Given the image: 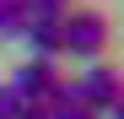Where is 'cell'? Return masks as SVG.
Returning <instances> with one entry per match:
<instances>
[{"label":"cell","instance_id":"11","mask_svg":"<svg viewBox=\"0 0 124 119\" xmlns=\"http://www.w3.org/2000/svg\"><path fill=\"white\" fill-rule=\"evenodd\" d=\"M102 119H124V97H119V103H113L108 114H102Z\"/></svg>","mask_w":124,"mask_h":119},{"label":"cell","instance_id":"3","mask_svg":"<svg viewBox=\"0 0 124 119\" xmlns=\"http://www.w3.org/2000/svg\"><path fill=\"white\" fill-rule=\"evenodd\" d=\"M54 76H59L54 60H27V65H16V70H11V81H6V87L22 97V103H43L49 87H54Z\"/></svg>","mask_w":124,"mask_h":119},{"label":"cell","instance_id":"2","mask_svg":"<svg viewBox=\"0 0 124 119\" xmlns=\"http://www.w3.org/2000/svg\"><path fill=\"white\" fill-rule=\"evenodd\" d=\"M76 87H81V103H86L92 114H108L119 97H124V70L108 65V60H92L86 76H76Z\"/></svg>","mask_w":124,"mask_h":119},{"label":"cell","instance_id":"6","mask_svg":"<svg viewBox=\"0 0 124 119\" xmlns=\"http://www.w3.org/2000/svg\"><path fill=\"white\" fill-rule=\"evenodd\" d=\"M70 103H81L76 76H54V87H49V97H43V108H70Z\"/></svg>","mask_w":124,"mask_h":119},{"label":"cell","instance_id":"9","mask_svg":"<svg viewBox=\"0 0 124 119\" xmlns=\"http://www.w3.org/2000/svg\"><path fill=\"white\" fill-rule=\"evenodd\" d=\"M11 119H49V108H43V103H16Z\"/></svg>","mask_w":124,"mask_h":119},{"label":"cell","instance_id":"7","mask_svg":"<svg viewBox=\"0 0 124 119\" xmlns=\"http://www.w3.org/2000/svg\"><path fill=\"white\" fill-rule=\"evenodd\" d=\"M27 6H32V16H65L70 0H27Z\"/></svg>","mask_w":124,"mask_h":119},{"label":"cell","instance_id":"8","mask_svg":"<svg viewBox=\"0 0 124 119\" xmlns=\"http://www.w3.org/2000/svg\"><path fill=\"white\" fill-rule=\"evenodd\" d=\"M49 119H102V114H92L86 103H70V108H49Z\"/></svg>","mask_w":124,"mask_h":119},{"label":"cell","instance_id":"5","mask_svg":"<svg viewBox=\"0 0 124 119\" xmlns=\"http://www.w3.org/2000/svg\"><path fill=\"white\" fill-rule=\"evenodd\" d=\"M32 22L27 0H0V38H22V27Z\"/></svg>","mask_w":124,"mask_h":119},{"label":"cell","instance_id":"10","mask_svg":"<svg viewBox=\"0 0 124 119\" xmlns=\"http://www.w3.org/2000/svg\"><path fill=\"white\" fill-rule=\"evenodd\" d=\"M16 103H22V97H16L11 87H0V119H11V108H16Z\"/></svg>","mask_w":124,"mask_h":119},{"label":"cell","instance_id":"1","mask_svg":"<svg viewBox=\"0 0 124 119\" xmlns=\"http://www.w3.org/2000/svg\"><path fill=\"white\" fill-rule=\"evenodd\" d=\"M59 38H65V54L102 60V49L113 43V27H108V16L92 11V6H70L65 16H59Z\"/></svg>","mask_w":124,"mask_h":119},{"label":"cell","instance_id":"4","mask_svg":"<svg viewBox=\"0 0 124 119\" xmlns=\"http://www.w3.org/2000/svg\"><path fill=\"white\" fill-rule=\"evenodd\" d=\"M22 38H27V54H32V60H59V54H65L59 16H32V22L22 27Z\"/></svg>","mask_w":124,"mask_h":119}]
</instances>
